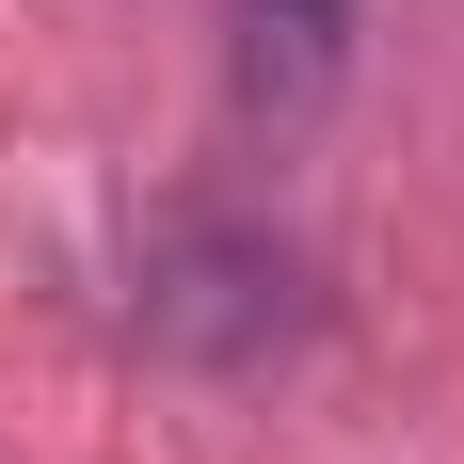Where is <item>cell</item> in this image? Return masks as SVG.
I'll use <instances>...</instances> for the list:
<instances>
[{"instance_id":"1","label":"cell","mask_w":464,"mask_h":464,"mask_svg":"<svg viewBox=\"0 0 464 464\" xmlns=\"http://www.w3.org/2000/svg\"><path fill=\"white\" fill-rule=\"evenodd\" d=\"M144 321L177 353H256V336H288V256L256 225H192L160 256V288H144Z\"/></svg>"},{"instance_id":"2","label":"cell","mask_w":464,"mask_h":464,"mask_svg":"<svg viewBox=\"0 0 464 464\" xmlns=\"http://www.w3.org/2000/svg\"><path fill=\"white\" fill-rule=\"evenodd\" d=\"M353 16H369V0H240V16H225L240 129H304V112L336 96V64H353Z\"/></svg>"}]
</instances>
